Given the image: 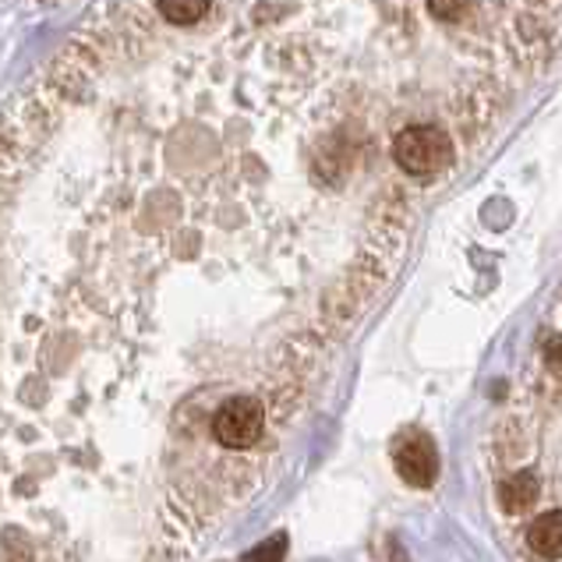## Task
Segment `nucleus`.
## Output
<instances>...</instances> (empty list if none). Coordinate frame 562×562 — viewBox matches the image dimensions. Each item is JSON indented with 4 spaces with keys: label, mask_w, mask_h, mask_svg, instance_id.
<instances>
[{
    "label": "nucleus",
    "mask_w": 562,
    "mask_h": 562,
    "mask_svg": "<svg viewBox=\"0 0 562 562\" xmlns=\"http://www.w3.org/2000/svg\"><path fill=\"white\" fill-rule=\"evenodd\" d=\"M393 156L400 170H407L411 178H436V173H442L453 164V146H449L446 132H439V127L417 124V127H407V132H400Z\"/></svg>",
    "instance_id": "nucleus-1"
},
{
    "label": "nucleus",
    "mask_w": 562,
    "mask_h": 562,
    "mask_svg": "<svg viewBox=\"0 0 562 562\" xmlns=\"http://www.w3.org/2000/svg\"><path fill=\"white\" fill-rule=\"evenodd\" d=\"M266 411L255 396H234L227 400L213 417V436L227 449H248L262 439Z\"/></svg>",
    "instance_id": "nucleus-2"
},
{
    "label": "nucleus",
    "mask_w": 562,
    "mask_h": 562,
    "mask_svg": "<svg viewBox=\"0 0 562 562\" xmlns=\"http://www.w3.org/2000/svg\"><path fill=\"white\" fill-rule=\"evenodd\" d=\"M396 474L414 488H431L439 477V453L428 436H407L396 446Z\"/></svg>",
    "instance_id": "nucleus-3"
},
{
    "label": "nucleus",
    "mask_w": 562,
    "mask_h": 562,
    "mask_svg": "<svg viewBox=\"0 0 562 562\" xmlns=\"http://www.w3.org/2000/svg\"><path fill=\"white\" fill-rule=\"evenodd\" d=\"M527 544L544 559H562V509L541 513L527 531Z\"/></svg>",
    "instance_id": "nucleus-4"
},
{
    "label": "nucleus",
    "mask_w": 562,
    "mask_h": 562,
    "mask_svg": "<svg viewBox=\"0 0 562 562\" xmlns=\"http://www.w3.org/2000/svg\"><path fill=\"white\" fill-rule=\"evenodd\" d=\"M535 499H538V477L535 474H513L506 485H503V492H499V503H503V509L506 513H527L535 506Z\"/></svg>",
    "instance_id": "nucleus-5"
},
{
    "label": "nucleus",
    "mask_w": 562,
    "mask_h": 562,
    "mask_svg": "<svg viewBox=\"0 0 562 562\" xmlns=\"http://www.w3.org/2000/svg\"><path fill=\"white\" fill-rule=\"evenodd\" d=\"M156 8L170 25H195L205 19L209 0H156Z\"/></svg>",
    "instance_id": "nucleus-6"
},
{
    "label": "nucleus",
    "mask_w": 562,
    "mask_h": 562,
    "mask_svg": "<svg viewBox=\"0 0 562 562\" xmlns=\"http://www.w3.org/2000/svg\"><path fill=\"white\" fill-rule=\"evenodd\" d=\"M471 0H428V11L436 14L439 22H460L468 14Z\"/></svg>",
    "instance_id": "nucleus-7"
},
{
    "label": "nucleus",
    "mask_w": 562,
    "mask_h": 562,
    "mask_svg": "<svg viewBox=\"0 0 562 562\" xmlns=\"http://www.w3.org/2000/svg\"><path fill=\"white\" fill-rule=\"evenodd\" d=\"M286 552V538L277 535V538H269V544H259V549H251L245 559H283Z\"/></svg>",
    "instance_id": "nucleus-8"
}]
</instances>
